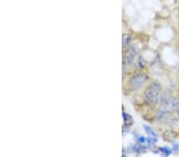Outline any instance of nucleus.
<instances>
[{"label":"nucleus","instance_id":"1","mask_svg":"<svg viewBox=\"0 0 179 157\" xmlns=\"http://www.w3.org/2000/svg\"><path fill=\"white\" fill-rule=\"evenodd\" d=\"M161 94V85L158 82H154L146 88L144 93V100L146 104L155 107L159 104Z\"/></svg>","mask_w":179,"mask_h":157},{"label":"nucleus","instance_id":"2","mask_svg":"<svg viewBox=\"0 0 179 157\" xmlns=\"http://www.w3.org/2000/svg\"><path fill=\"white\" fill-rule=\"evenodd\" d=\"M148 80V76L144 73H137L132 76L130 80V87L133 90H139L144 85Z\"/></svg>","mask_w":179,"mask_h":157},{"label":"nucleus","instance_id":"3","mask_svg":"<svg viewBox=\"0 0 179 157\" xmlns=\"http://www.w3.org/2000/svg\"><path fill=\"white\" fill-rule=\"evenodd\" d=\"M171 99H172V93H171L170 90H166L161 95V104L163 105V106H169Z\"/></svg>","mask_w":179,"mask_h":157},{"label":"nucleus","instance_id":"4","mask_svg":"<svg viewBox=\"0 0 179 157\" xmlns=\"http://www.w3.org/2000/svg\"><path fill=\"white\" fill-rule=\"evenodd\" d=\"M135 53L136 51L134 47H132L129 49L128 53L124 56V63L125 65H130L132 63V60H133V58H134V56L135 55Z\"/></svg>","mask_w":179,"mask_h":157},{"label":"nucleus","instance_id":"5","mask_svg":"<svg viewBox=\"0 0 179 157\" xmlns=\"http://www.w3.org/2000/svg\"><path fill=\"white\" fill-rule=\"evenodd\" d=\"M144 128L145 131H146V133L148 134V136H150V137H153V138H156L157 139V133L153 130L152 128H150V126L148 125H144L143 126Z\"/></svg>","mask_w":179,"mask_h":157},{"label":"nucleus","instance_id":"6","mask_svg":"<svg viewBox=\"0 0 179 157\" xmlns=\"http://www.w3.org/2000/svg\"><path fill=\"white\" fill-rule=\"evenodd\" d=\"M124 124L126 125H131L133 123V120H132V117L130 116L129 114H127L124 113Z\"/></svg>","mask_w":179,"mask_h":157},{"label":"nucleus","instance_id":"7","mask_svg":"<svg viewBox=\"0 0 179 157\" xmlns=\"http://www.w3.org/2000/svg\"><path fill=\"white\" fill-rule=\"evenodd\" d=\"M159 150H160L161 152L163 153V154L165 155V156H167V155H170L171 154V150H170V148H168V147L160 148H159Z\"/></svg>","mask_w":179,"mask_h":157},{"label":"nucleus","instance_id":"8","mask_svg":"<svg viewBox=\"0 0 179 157\" xmlns=\"http://www.w3.org/2000/svg\"><path fill=\"white\" fill-rule=\"evenodd\" d=\"M164 135H167V137H168L166 138V140H168V141H172L175 138V133L172 131H167Z\"/></svg>","mask_w":179,"mask_h":157},{"label":"nucleus","instance_id":"9","mask_svg":"<svg viewBox=\"0 0 179 157\" xmlns=\"http://www.w3.org/2000/svg\"><path fill=\"white\" fill-rule=\"evenodd\" d=\"M130 40H131V37H130L129 35L124 34L123 36V45H124V46H127L129 44Z\"/></svg>","mask_w":179,"mask_h":157},{"label":"nucleus","instance_id":"10","mask_svg":"<svg viewBox=\"0 0 179 157\" xmlns=\"http://www.w3.org/2000/svg\"><path fill=\"white\" fill-rule=\"evenodd\" d=\"M173 145H174V150H176V151H177V149L179 148L178 144H177V143H174Z\"/></svg>","mask_w":179,"mask_h":157}]
</instances>
